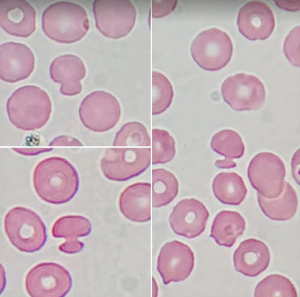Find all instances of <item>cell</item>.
Returning a JSON list of instances; mask_svg holds the SVG:
<instances>
[{
	"instance_id": "cell-35",
	"label": "cell",
	"mask_w": 300,
	"mask_h": 297,
	"mask_svg": "<svg viewBox=\"0 0 300 297\" xmlns=\"http://www.w3.org/2000/svg\"><path fill=\"white\" fill-rule=\"evenodd\" d=\"M216 166L222 169H229L235 167L236 163L233 161H229L224 160H217L215 163Z\"/></svg>"
},
{
	"instance_id": "cell-11",
	"label": "cell",
	"mask_w": 300,
	"mask_h": 297,
	"mask_svg": "<svg viewBox=\"0 0 300 297\" xmlns=\"http://www.w3.org/2000/svg\"><path fill=\"white\" fill-rule=\"evenodd\" d=\"M195 256L190 248L177 240L166 243L161 248L157 269L164 284L185 280L194 267Z\"/></svg>"
},
{
	"instance_id": "cell-22",
	"label": "cell",
	"mask_w": 300,
	"mask_h": 297,
	"mask_svg": "<svg viewBox=\"0 0 300 297\" xmlns=\"http://www.w3.org/2000/svg\"><path fill=\"white\" fill-rule=\"evenodd\" d=\"M212 188L216 198L222 203L239 205L244 200L247 189L242 178L235 172H221L214 178Z\"/></svg>"
},
{
	"instance_id": "cell-12",
	"label": "cell",
	"mask_w": 300,
	"mask_h": 297,
	"mask_svg": "<svg viewBox=\"0 0 300 297\" xmlns=\"http://www.w3.org/2000/svg\"><path fill=\"white\" fill-rule=\"evenodd\" d=\"M237 24L240 33L249 40H264L272 34L275 27L274 16L265 2L252 1L239 9Z\"/></svg>"
},
{
	"instance_id": "cell-19",
	"label": "cell",
	"mask_w": 300,
	"mask_h": 297,
	"mask_svg": "<svg viewBox=\"0 0 300 297\" xmlns=\"http://www.w3.org/2000/svg\"><path fill=\"white\" fill-rule=\"evenodd\" d=\"M151 185L137 182L126 187L119 199V209L123 215L133 222H144L151 219Z\"/></svg>"
},
{
	"instance_id": "cell-8",
	"label": "cell",
	"mask_w": 300,
	"mask_h": 297,
	"mask_svg": "<svg viewBox=\"0 0 300 297\" xmlns=\"http://www.w3.org/2000/svg\"><path fill=\"white\" fill-rule=\"evenodd\" d=\"M286 173L285 166L280 158L268 152L255 155L251 160L247 171L252 186L268 198L276 197L282 193Z\"/></svg>"
},
{
	"instance_id": "cell-13",
	"label": "cell",
	"mask_w": 300,
	"mask_h": 297,
	"mask_svg": "<svg viewBox=\"0 0 300 297\" xmlns=\"http://www.w3.org/2000/svg\"><path fill=\"white\" fill-rule=\"evenodd\" d=\"M209 216V213L202 203L194 198L185 199L174 207L169 222L176 234L192 239L204 232Z\"/></svg>"
},
{
	"instance_id": "cell-3",
	"label": "cell",
	"mask_w": 300,
	"mask_h": 297,
	"mask_svg": "<svg viewBox=\"0 0 300 297\" xmlns=\"http://www.w3.org/2000/svg\"><path fill=\"white\" fill-rule=\"evenodd\" d=\"M52 103L48 95L33 85L21 87L8 99L6 111L10 122L17 128L32 131L44 126L49 120Z\"/></svg>"
},
{
	"instance_id": "cell-15",
	"label": "cell",
	"mask_w": 300,
	"mask_h": 297,
	"mask_svg": "<svg viewBox=\"0 0 300 297\" xmlns=\"http://www.w3.org/2000/svg\"><path fill=\"white\" fill-rule=\"evenodd\" d=\"M35 11L24 0H2L0 1V24L7 33L26 38L36 29Z\"/></svg>"
},
{
	"instance_id": "cell-16",
	"label": "cell",
	"mask_w": 300,
	"mask_h": 297,
	"mask_svg": "<svg viewBox=\"0 0 300 297\" xmlns=\"http://www.w3.org/2000/svg\"><path fill=\"white\" fill-rule=\"evenodd\" d=\"M113 151V168L104 173L109 180H127L143 173L150 164V148H116Z\"/></svg>"
},
{
	"instance_id": "cell-24",
	"label": "cell",
	"mask_w": 300,
	"mask_h": 297,
	"mask_svg": "<svg viewBox=\"0 0 300 297\" xmlns=\"http://www.w3.org/2000/svg\"><path fill=\"white\" fill-rule=\"evenodd\" d=\"M210 146L214 151L225 156L224 160L230 161L240 158L245 151L241 136L230 129L223 130L215 134L211 139Z\"/></svg>"
},
{
	"instance_id": "cell-9",
	"label": "cell",
	"mask_w": 300,
	"mask_h": 297,
	"mask_svg": "<svg viewBox=\"0 0 300 297\" xmlns=\"http://www.w3.org/2000/svg\"><path fill=\"white\" fill-rule=\"evenodd\" d=\"M25 285L33 297H63L70 291L71 277L63 266L54 262L39 263L26 275Z\"/></svg>"
},
{
	"instance_id": "cell-33",
	"label": "cell",
	"mask_w": 300,
	"mask_h": 297,
	"mask_svg": "<svg viewBox=\"0 0 300 297\" xmlns=\"http://www.w3.org/2000/svg\"><path fill=\"white\" fill-rule=\"evenodd\" d=\"M279 8L285 10L295 12L299 10V0H275Z\"/></svg>"
},
{
	"instance_id": "cell-23",
	"label": "cell",
	"mask_w": 300,
	"mask_h": 297,
	"mask_svg": "<svg viewBox=\"0 0 300 297\" xmlns=\"http://www.w3.org/2000/svg\"><path fill=\"white\" fill-rule=\"evenodd\" d=\"M152 203L154 207L165 206L171 203L178 192L177 179L171 172L164 168L152 171Z\"/></svg>"
},
{
	"instance_id": "cell-32",
	"label": "cell",
	"mask_w": 300,
	"mask_h": 297,
	"mask_svg": "<svg viewBox=\"0 0 300 297\" xmlns=\"http://www.w3.org/2000/svg\"><path fill=\"white\" fill-rule=\"evenodd\" d=\"M84 247L83 243L75 238L66 239L59 247V250L68 254H73L80 251Z\"/></svg>"
},
{
	"instance_id": "cell-6",
	"label": "cell",
	"mask_w": 300,
	"mask_h": 297,
	"mask_svg": "<svg viewBox=\"0 0 300 297\" xmlns=\"http://www.w3.org/2000/svg\"><path fill=\"white\" fill-rule=\"evenodd\" d=\"M92 10L96 27L107 38L124 37L135 25L136 11L129 0H95Z\"/></svg>"
},
{
	"instance_id": "cell-5",
	"label": "cell",
	"mask_w": 300,
	"mask_h": 297,
	"mask_svg": "<svg viewBox=\"0 0 300 297\" xmlns=\"http://www.w3.org/2000/svg\"><path fill=\"white\" fill-rule=\"evenodd\" d=\"M233 46L229 36L224 31L212 28L199 33L190 46L192 57L201 68L209 71L219 70L230 61Z\"/></svg>"
},
{
	"instance_id": "cell-25",
	"label": "cell",
	"mask_w": 300,
	"mask_h": 297,
	"mask_svg": "<svg viewBox=\"0 0 300 297\" xmlns=\"http://www.w3.org/2000/svg\"><path fill=\"white\" fill-rule=\"evenodd\" d=\"M91 230V224L86 218L78 215H67L57 220L51 231L53 237L67 239L87 236Z\"/></svg>"
},
{
	"instance_id": "cell-34",
	"label": "cell",
	"mask_w": 300,
	"mask_h": 297,
	"mask_svg": "<svg viewBox=\"0 0 300 297\" xmlns=\"http://www.w3.org/2000/svg\"><path fill=\"white\" fill-rule=\"evenodd\" d=\"M299 163V149L294 153L292 159V165L293 176L296 180L299 181V170L298 164Z\"/></svg>"
},
{
	"instance_id": "cell-20",
	"label": "cell",
	"mask_w": 300,
	"mask_h": 297,
	"mask_svg": "<svg viewBox=\"0 0 300 297\" xmlns=\"http://www.w3.org/2000/svg\"><path fill=\"white\" fill-rule=\"evenodd\" d=\"M259 205L263 213L270 219L284 221L295 215L298 206L297 194L293 187L284 182V188L278 196L268 198L257 193Z\"/></svg>"
},
{
	"instance_id": "cell-17",
	"label": "cell",
	"mask_w": 300,
	"mask_h": 297,
	"mask_svg": "<svg viewBox=\"0 0 300 297\" xmlns=\"http://www.w3.org/2000/svg\"><path fill=\"white\" fill-rule=\"evenodd\" d=\"M49 72L51 79L60 84V92L63 95L72 96L81 92V81L86 76V70L77 56L67 54L57 57L51 62Z\"/></svg>"
},
{
	"instance_id": "cell-4",
	"label": "cell",
	"mask_w": 300,
	"mask_h": 297,
	"mask_svg": "<svg viewBox=\"0 0 300 297\" xmlns=\"http://www.w3.org/2000/svg\"><path fill=\"white\" fill-rule=\"evenodd\" d=\"M4 228L11 243L23 252L38 251L47 241L44 222L38 214L28 208L18 206L9 210L5 217Z\"/></svg>"
},
{
	"instance_id": "cell-26",
	"label": "cell",
	"mask_w": 300,
	"mask_h": 297,
	"mask_svg": "<svg viewBox=\"0 0 300 297\" xmlns=\"http://www.w3.org/2000/svg\"><path fill=\"white\" fill-rule=\"evenodd\" d=\"M255 297H297L295 286L287 277L279 274L269 275L260 281L255 289Z\"/></svg>"
},
{
	"instance_id": "cell-10",
	"label": "cell",
	"mask_w": 300,
	"mask_h": 297,
	"mask_svg": "<svg viewBox=\"0 0 300 297\" xmlns=\"http://www.w3.org/2000/svg\"><path fill=\"white\" fill-rule=\"evenodd\" d=\"M80 119L91 129H109L119 121L121 109L118 100L105 91H93L81 101L79 109Z\"/></svg>"
},
{
	"instance_id": "cell-2",
	"label": "cell",
	"mask_w": 300,
	"mask_h": 297,
	"mask_svg": "<svg viewBox=\"0 0 300 297\" xmlns=\"http://www.w3.org/2000/svg\"><path fill=\"white\" fill-rule=\"evenodd\" d=\"M42 26L45 34L58 43L69 44L86 34L89 23L85 9L75 3L62 1L52 3L43 12Z\"/></svg>"
},
{
	"instance_id": "cell-30",
	"label": "cell",
	"mask_w": 300,
	"mask_h": 297,
	"mask_svg": "<svg viewBox=\"0 0 300 297\" xmlns=\"http://www.w3.org/2000/svg\"><path fill=\"white\" fill-rule=\"evenodd\" d=\"M300 26L294 28L287 36L284 41L283 50L285 56L292 65L300 66Z\"/></svg>"
},
{
	"instance_id": "cell-28",
	"label": "cell",
	"mask_w": 300,
	"mask_h": 297,
	"mask_svg": "<svg viewBox=\"0 0 300 297\" xmlns=\"http://www.w3.org/2000/svg\"><path fill=\"white\" fill-rule=\"evenodd\" d=\"M153 164L165 163L171 161L175 154V142L168 132L158 129H152Z\"/></svg>"
},
{
	"instance_id": "cell-7",
	"label": "cell",
	"mask_w": 300,
	"mask_h": 297,
	"mask_svg": "<svg viewBox=\"0 0 300 297\" xmlns=\"http://www.w3.org/2000/svg\"><path fill=\"white\" fill-rule=\"evenodd\" d=\"M221 91L224 101L236 111L258 110L266 99L263 82L256 76L247 73H237L227 78Z\"/></svg>"
},
{
	"instance_id": "cell-29",
	"label": "cell",
	"mask_w": 300,
	"mask_h": 297,
	"mask_svg": "<svg viewBox=\"0 0 300 297\" xmlns=\"http://www.w3.org/2000/svg\"><path fill=\"white\" fill-rule=\"evenodd\" d=\"M151 139L144 126L131 122L124 124L117 133L114 144L119 146H149Z\"/></svg>"
},
{
	"instance_id": "cell-27",
	"label": "cell",
	"mask_w": 300,
	"mask_h": 297,
	"mask_svg": "<svg viewBox=\"0 0 300 297\" xmlns=\"http://www.w3.org/2000/svg\"><path fill=\"white\" fill-rule=\"evenodd\" d=\"M152 115L161 114L171 106L174 97L172 84L165 75L158 71L152 72Z\"/></svg>"
},
{
	"instance_id": "cell-31",
	"label": "cell",
	"mask_w": 300,
	"mask_h": 297,
	"mask_svg": "<svg viewBox=\"0 0 300 297\" xmlns=\"http://www.w3.org/2000/svg\"><path fill=\"white\" fill-rule=\"evenodd\" d=\"M176 0H153L152 15L153 18L166 16L173 11L177 4Z\"/></svg>"
},
{
	"instance_id": "cell-18",
	"label": "cell",
	"mask_w": 300,
	"mask_h": 297,
	"mask_svg": "<svg viewBox=\"0 0 300 297\" xmlns=\"http://www.w3.org/2000/svg\"><path fill=\"white\" fill-rule=\"evenodd\" d=\"M233 259L236 271L246 276L254 277L267 268L270 255L268 247L264 242L250 238L240 243L234 252Z\"/></svg>"
},
{
	"instance_id": "cell-21",
	"label": "cell",
	"mask_w": 300,
	"mask_h": 297,
	"mask_svg": "<svg viewBox=\"0 0 300 297\" xmlns=\"http://www.w3.org/2000/svg\"><path fill=\"white\" fill-rule=\"evenodd\" d=\"M246 227L245 220L239 213L223 210L215 217L210 236L219 245L231 247L243 234Z\"/></svg>"
},
{
	"instance_id": "cell-1",
	"label": "cell",
	"mask_w": 300,
	"mask_h": 297,
	"mask_svg": "<svg viewBox=\"0 0 300 297\" xmlns=\"http://www.w3.org/2000/svg\"><path fill=\"white\" fill-rule=\"evenodd\" d=\"M33 179L38 195L52 204L68 202L79 188L76 171L66 160L58 156L47 158L40 161L34 169Z\"/></svg>"
},
{
	"instance_id": "cell-14",
	"label": "cell",
	"mask_w": 300,
	"mask_h": 297,
	"mask_svg": "<svg viewBox=\"0 0 300 297\" xmlns=\"http://www.w3.org/2000/svg\"><path fill=\"white\" fill-rule=\"evenodd\" d=\"M35 58L31 49L23 43L9 42L0 46V77L14 83L28 77L33 71Z\"/></svg>"
}]
</instances>
